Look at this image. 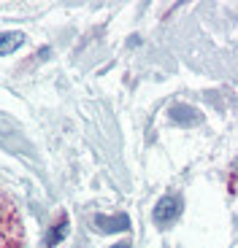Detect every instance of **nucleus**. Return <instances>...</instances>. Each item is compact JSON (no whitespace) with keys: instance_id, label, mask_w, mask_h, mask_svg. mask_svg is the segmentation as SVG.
Returning <instances> with one entry per match:
<instances>
[{"instance_id":"obj_1","label":"nucleus","mask_w":238,"mask_h":248,"mask_svg":"<svg viewBox=\"0 0 238 248\" xmlns=\"http://www.w3.org/2000/svg\"><path fill=\"white\" fill-rule=\"evenodd\" d=\"M0 248H25L22 218L6 194H0Z\"/></svg>"}]
</instances>
